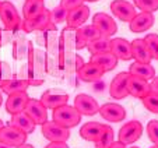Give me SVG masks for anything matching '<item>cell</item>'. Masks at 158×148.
<instances>
[{
  "instance_id": "cell-34",
  "label": "cell",
  "mask_w": 158,
  "mask_h": 148,
  "mask_svg": "<svg viewBox=\"0 0 158 148\" xmlns=\"http://www.w3.org/2000/svg\"><path fill=\"white\" fill-rule=\"evenodd\" d=\"M11 77V67L7 62H3L0 60V88L7 83Z\"/></svg>"
},
{
  "instance_id": "cell-13",
  "label": "cell",
  "mask_w": 158,
  "mask_h": 148,
  "mask_svg": "<svg viewBox=\"0 0 158 148\" xmlns=\"http://www.w3.org/2000/svg\"><path fill=\"white\" fill-rule=\"evenodd\" d=\"M129 76H130L129 71H122V73L115 76L109 85L110 97L115 98V99H125L126 97H129V91L127 87H126V81H127Z\"/></svg>"
},
{
  "instance_id": "cell-6",
  "label": "cell",
  "mask_w": 158,
  "mask_h": 148,
  "mask_svg": "<svg viewBox=\"0 0 158 148\" xmlns=\"http://www.w3.org/2000/svg\"><path fill=\"white\" fill-rule=\"evenodd\" d=\"M27 136L28 134L23 133V131L18 130V129L13 127V126H10V125H6L0 130V142H4V144L15 148V147H20V145L25 144Z\"/></svg>"
},
{
  "instance_id": "cell-8",
  "label": "cell",
  "mask_w": 158,
  "mask_h": 148,
  "mask_svg": "<svg viewBox=\"0 0 158 148\" xmlns=\"http://www.w3.org/2000/svg\"><path fill=\"white\" fill-rule=\"evenodd\" d=\"M74 108L80 112L81 116H94L99 113L98 102L88 94H78L74 98Z\"/></svg>"
},
{
  "instance_id": "cell-25",
  "label": "cell",
  "mask_w": 158,
  "mask_h": 148,
  "mask_svg": "<svg viewBox=\"0 0 158 148\" xmlns=\"http://www.w3.org/2000/svg\"><path fill=\"white\" fill-rule=\"evenodd\" d=\"M91 63L98 64L105 73L112 71L114 68H116L118 66V57L115 56L112 52H104V53H97V55H91Z\"/></svg>"
},
{
  "instance_id": "cell-9",
  "label": "cell",
  "mask_w": 158,
  "mask_h": 148,
  "mask_svg": "<svg viewBox=\"0 0 158 148\" xmlns=\"http://www.w3.org/2000/svg\"><path fill=\"white\" fill-rule=\"evenodd\" d=\"M110 10H112V14L123 23H130L134 15L137 14L134 4L129 3L126 0H114L110 3Z\"/></svg>"
},
{
  "instance_id": "cell-31",
  "label": "cell",
  "mask_w": 158,
  "mask_h": 148,
  "mask_svg": "<svg viewBox=\"0 0 158 148\" xmlns=\"http://www.w3.org/2000/svg\"><path fill=\"white\" fill-rule=\"evenodd\" d=\"M143 41L146 43V46L148 47L151 57L158 60V34H148V35H146V38Z\"/></svg>"
},
{
  "instance_id": "cell-18",
  "label": "cell",
  "mask_w": 158,
  "mask_h": 148,
  "mask_svg": "<svg viewBox=\"0 0 158 148\" xmlns=\"http://www.w3.org/2000/svg\"><path fill=\"white\" fill-rule=\"evenodd\" d=\"M78 78L84 83H97L102 78V76L105 74V71L99 67L95 63H84L83 67H80L77 70Z\"/></svg>"
},
{
  "instance_id": "cell-14",
  "label": "cell",
  "mask_w": 158,
  "mask_h": 148,
  "mask_svg": "<svg viewBox=\"0 0 158 148\" xmlns=\"http://www.w3.org/2000/svg\"><path fill=\"white\" fill-rule=\"evenodd\" d=\"M108 125H102L99 121H88L85 125L81 126L80 129V137L85 141L97 142L102 137L104 131L106 130Z\"/></svg>"
},
{
  "instance_id": "cell-15",
  "label": "cell",
  "mask_w": 158,
  "mask_h": 148,
  "mask_svg": "<svg viewBox=\"0 0 158 148\" xmlns=\"http://www.w3.org/2000/svg\"><path fill=\"white\" fill-rule=\"evenodd\" d=\"M88 18H89V7L85 6V4H81V6L67 11L66 23H67L69 28H80L81 25H84V23Z\"/></svg>"
},
{
  "instance_id": "cell-45",
  "label": "cell",
  "mask_w": 158,
  "mask_h": 148,
  "mask_svg": "<svg viewBox=\"0 0 158 148\" xmlns=\"http://www.w3.org/2000/svg\"><path fill=\"white\" fill-rule=\"evenodd\" d=\"M2 104H3V92L0 89V106H2Z\"/></svg>"
},
{
  "instance_id": "cell-1",
  "label": "cell",
  "mask_w": 158,
  "mask_h": 148,
  "mask_svg": "<svg viewBox=\"0 0 158 148\" xmlns=\"http://www.w3.org/2000/svg\"><path fill=\"white\" fill-rule=\"evenodd\" d=\"M0 20L6 30L13 31L14 34L23 31V18L18 14L17 7L9 0L0 2Z\"/></svg>"
},
{
  "instance_id": "cell-26",
  "label": "cell",
  "mask_w": 158,
  "mask_h": 148,
  "mask_svg": "<svg viewBox=\"0 0 158 148\" xmlns=\"http://www.w3.org/2000/svg\"><path fill=\"white\" fill-rule=\"evenodd\" d=\"M131 55H133L134 62H141V63H150L152 60L151 55H150L148 47L146 46L143 39L137 38L131 42Z\"/></svg>"
},
{
  "instance_id": "cell-32",
  "label": "cell",
  "mask_w": 158,
  "mask_h": 148,
  "mask_svg": "<svg viewBox=\"0 0 158 148\" xmlns=\"http://www.w3.org/2000/svg\"><path fill=\"white\" fill-rule=\"evenodd\" d=\"M134 7L143 13H154L158 10V0H133Z\"/></svg>"
},
{
  "instance_id": "cell-17",
  "label": "cell",
  "mask_w": 158,
  "mask_h": 148,
  "mask_svg": "<svg viewBox=\"0 0 158 148\" xmlns=\"http://www.w3.org/2000/svg\"><path fill=\"white\" fill-rule=\"evenodd\" d=\"M110 52L118 57V60H129L133 59L131 55V42L125 38H114L110 39Z\"/></svg>"
},
{
  "instance_id": "cell-5",
  "label": "cell",
  "mask_w": 158,
  "mask_h": 148,
  "mask_svg": "<svg viewBox=\"0 0 158 148\" xmlns=\"http://www.w3.org/2000/svg\"><path fill=\"white\" fill-rule=\"evenodd\" d=\"M42 136L49 141H63L70 138V129H64L53 120H48L42 125Z\"/></svg>"
},
{
  "instance_id": "cell-33",
  "label": "cell",
  "mask_w": 158,
  "mask_h": 148,
  "mask_svg": "<svg viewBox=\"0 0 158 148\" xmlns=\"http://www.w3.org/2000/svg\"><path fill=\"white\" fill-rule=\"evenodd\" d=\"M141 101H143V105L147 110L158 115V95L157 94L150 92V94L147 95V97H144Z\"/></svg>"
},
{
  "instance_id": "cell-43",
  "label": "cell",
  "mask_w": 158,
  "mask_h": 148,
  "mask_svg": "<svg viewBox=\"0 0 158 148\" xmlns=\"http://www.w3.org/2000/svg\"><path fill=\"white\" fill-rule=\"evenodd\" d=\"M15 148H34V145H31V144H23V145H20V147H15Z\"/></svg>"
},
{
  "instance_id": "cell-27",
  "label": "cell",
  "mask_w": 158,
  "mask_h": 148,
  "mask_svg": "<svg viewBox=\"0 0 158 148\" xmlns=\"http://www.w3.org/2000/svg\"><path fill=\"white\" fill-rule=\"evenodd\" d=\"M45 2L44 0H25L23 6V17L24 20H31L36 15L42 14L45 11Z\"/></svg>"
},
{
  "instance_id": "cell-38",
  "label": "cell",
  "mask_w": 158,
  "mask_h": 148,
  "mask_svg": "<svg viewBox=\"0 0 158 148\" xmlns=\"http://www.w3.org/2000/svg\"><path fill=\"white\" fill-rule=\"evenodd\" d=\"M84 2H85V0H60V6H62L64 10L70 11V10L84 4Z\"/></svg>"
},
{
  "instance_id": "cell-23",
  "label": "cell",
  "mask_w": 158,
  "mask_h": 148,
  "mask_svg": "<svg viewBox=\"0 0 158 148\" xmlns=\"http://www.w3.org/2000/svg\"><path fill=\"white\" fill-rule=\"evenodd\" d=\"M129 74L133 77L141 78V80H152L155 77V68L151 66V63H141L134 62L129 67Z\"/></svg>"
},
{
  "instance_id": "cell-47",
  "label": "cell",
  "mask_w": 158,
  "mask_h": 148,
  "mask_svg": "<svg viewBox=\"0 0 158 148\" xmlns=\"http://www.w3.org/2000/svg\"><path fill=\"white\" fill-rule=\"evenodd\" d=\"M85 2H98V0H85Z\"/></svg>"
},
{
  "instance_id": "cell-4",
  "label": "cell",
  "mask_w": 158,
  "mask_h": 148,
  "mask_svg": "<svg viewBox=\"0 0 158 148\" xmlns=\"http://www.w3.org/2000/svg\"><path fill=\"white\" fill-rule=\"evenodd\" d=\"M39 101L42 102V105L46 109H55V108H59L62 105L69 104V95L62 88H51V89H46L42 94Z\"/></svg>"
},
{
  "instance_id": "cell-35",
  "label": "cell",
  "mask_w": 158,
  "mask_h": 148,
  "mask_svg": "<svg viewBox=\"0 0 158 148\" xmlns=\"http://www.w3.org/2000/svg\"><path fill=\"white\" fill-rule=\"evenodd\" d=\"M66 15H67V10H64L60 4L57 7H55L53 10H51V18H52V23H53L55 25L66 21Z\"/></svg>"
},
{
  "instance_id": "cell-19",
  "label": "cell",
  "mask_w": 158,
  "mask_h": 148,
  "mask_svg": "<svg viewBox=\"0 0 158 148\" xmlns=\"http://www.w3.org/2000/svg\"><path fill=\"white\" fill-rule=\"evenodd\" d=\"M11 43H13V57L15 60H23L25 57H28L31 49H32V45L23 35V31L15 34Z\"/></svg>"
},
{
  "instance_id": "cell-36",
  "label": "cell",
  "mask_w": 158,
  "mask_h": 148,
  "mask_svg": "<svg viewBox=\"0 0 158 148\" xmlns=\"http://www.w3.org/2000/svg\"><path fill=\"white\" fill-rule=\"evenodd\" d=\"M147 134L150 141L154 145H158V120H150L147 125Z\"/></svg>"
},
{
  "instance_id": "cell-20",
  "label": "cell",
  "mask_w": 158,
  "mask_h": 148,
  "mask_svg": "<svg viewBox=\"0 0 158 148\" xmlns=\"http://www.w3.org/2000/svg\"><path fill=\"white\" fill-rule=\"evenodd\" d=\"M30 97L27 92H17V94L9 95L6 101V110L10 115H17V113L24 112L25 106H27Z\"/></svg>"
},
{
  "instance_id": "cell-48",
  "label": "cell",
  "mask_w": 158,
  "mask_h": 148,
  "mask_svg": "<svg viewBox=\"0 0 158 148\" xmlns=\"http://www.w3.org/2000/svg\"><path fill=\"white\" fill-rule=\"evenodd\" d=\"M150 148H158V145H152V147H150Z\"/></svg>"
},
{
  "instance_id": "cell-21",
  "label": "cell",
  "mask_w": 158,
  "mask_h": 148,
  "mask_svg": "<svg viewBox=\"0 0 158 148\" xmlns=\"http://www.w3.org/2000/svg\"><path fill=\"white\" fill-rule=\"evenodd\" d=\"M99 113L104 119H106L108 121H122L126 117V109L119 104H112V102H108L104 104L102 106H99Z\"/></svg>"
},
{
  "instance_id": "cell-2",
  "label": "cell",
  "mask_w": 158,
  "mask_h": 148,
  "mask_svg": "<svg viewBox=\"0 0 158 148\" xmlns=\"http://www.w3.org/2000/svg\"><path fill=\"white\" fill-rule=\"evenodd\" d=\"M52 119L55 123L60 125L64 129H73L81 121V115L74 106H70L69 104L62 105L59 108H55L52 113Z\"/></svg>"
},
{
  "instance_id": "cell-10",
  "label": "cell",
  "mask_w": 158,
  "mask_h": 148,
  "mask_svg": "<svg viewBox=\"0 0 158 148\" xmlns=\"http://www.w3.org/2000/svg\"><path fill=\"white\" fill-rule=\"evenodd\" d=\"M24 112L32 119V121L36 126H42L44 123L48 121V109H46V108L42 105V102L38 101V99L30 98V101H28Z\"/></svg>"
},
{
  "instance_id": "cell-11",
  "label": "cell",
  "mask_w": 158,
  "mask_h": 148,
  "mask_svg": "<svg viewBox=\"0 0 158 148\" xmlns=\"http://www.w3.org/2000/svg\"><path fill=\"white\" fill-rule=\"evenodd\" d=\"M99 36H101V32L95 25H93V24L81 25L80 28H77V32H76V49L81 51V49L87 47V45L91 41L99 38Z\"/></svg>"
},
{
  "instance_id": "cell-41",
  "label": "cell",
  "mask_w": 158,
  "mask_h": 148,
  "mask_svg": "<svg viewBox=\"0 0 158 148\" xmlns=\"http://www.w3.org/2000/svg\"><path fill=\"white\" fill-rule=\"evenodd\" d=\"M83 64H84L83 57L78 56V55H77V56H76V67H77V70H78L80 67H83Z\"/></svg>"
},
{
  "instance_id": "cell-3",
  "label": "cell",
  "mask_w": 158,
  "mask_h": 148,
  "mask_svg": "<svg viewBox=\"0 0 158 148\" xmlns=\"http://www.w3.org/2000/svg\"><path fill=\"white\" fill-rule=\"evenodd\" d=\"M143 134V125L139 120H130L126 121L125 125L120 127L119 130V140L122 144L130 145L136 142Z\"/></svg>"
},
{
  "instance_id": "cell-40",
  "label": "cell",
  "mask_w": 158,
  "mask_h": 148,
  "mask_svg": "<svg viewBox=\"0 0 158 148\" xmlns=\"http://www.w3.org/2000/svg\"><path fill=\"white\" fill-rule=\"evenodd\" d=\"M150 89H151V92L158 95V76L152 78V81L150 83Z\"/></svg>"
},
{
  "instance_id": "cell-29",
  "label": "cell",
  "mask_w": 158,
  "mask_h": 148,
  "mask_svg": "<svg viewBox=\"0 0 158 148\" xmlns=\"http://www.w3.org/2000/svg\"><path fill=\"white\" fill-rule=\"evenodd\" d=\"M87 49L91 55L104 53V52H110V38L101 35L99 38L91 41L87 45Z\"/></svg>"
},
{
  "instance_id": "cell-24",
  "label": "cell",
  "mask_w": 158,
  "mask_h": 148,
  "mask_svg": "<svg viewBox=\"0 0 158 148\" xmlns=\"http://www.w3.org/2000/svg\"><path fill=\"white\" fill-rule=\"evenodd\" d=\"M9 125L13 126V127H15V129H18V130H21L23 133H25V134L34 133L35 126H36L35 123L32 121V119H31L25 112L13 115L11 119H10V121H9Z\"/></svg>"
},
{
  "instance_id": "cell-12",
  "label": "cell",
  "mask_w": 158,
  "mask_h": 148,
  "mask_svg": "<svg viewBox=\"0 0 158 148\" xmlns=\"http://www.w3.org/2000/svg\"><path fill=\"white\" fill-rule=\"evenodd\" d=\"M52 23L51 11L48 9H45L42 14L36 15L35 18L31 20H23V32L30 34V32H38V31L44 30Z\"/></svg>"
},
{
  "instance_id": "cell-49",
  "label": "cell",
  "mask_w": 158,
  "mask_h": 148,
  "mask_svg": "<svg viewBox=\"0 0 158 148\" xmlns=\"http://www.w3.org/2000/svg\"><path fill=\"white\" fill-rule=\"evenodd\" d=\"M130 148H139V147H130Z\"/></svg>"
},
{
  "instance_id": "cell-46",
  "label": "cell",
  "mask_w": 158,
  "mask_h": 148,
  "mask_svg": "<svg viewBox=\"0 0 158 148\" xmlns=\"http://www.w3.org/2000/svg\"><path fill=\"white\" fill-rule=\"evenodd\" d=\"M3 126H4V123H3V120L0 119V130H2V127H3Z\"/></svg>"
},
{
  "instance_id": "cell-44",
  "label": "cell",
  "mask_w": 158,
  "mask_h": 148,
  "mask_svg": "<svg viewBox=\"0 0 158 148\" xmlns=\"http://www.w3.org/2000/svg\"><path fill=\"white\" fill-rule=\"evenodd\" d=\"M0 148H13V147H10V145L4 144V142H0Z\"/></svg>"
},
{
  "instance_id": "cell-30",
  "label": "cell",
  "mask_w": 158,
  "mask_h": 148,
  "mask_svg": "<svg viewBox=\"0 0 158 148\" xmlns=\"http://www.w3.org/2000/svg\"><path fill=\"white\" fill-rule=\"evenodd\" d=\"M114 137H115L114 129L110 127V126H106V130L104 131L102 137L95 142V148H109L112 145V142L115 141Z\"/></svg>"
},
{
  "instance_id": "cell-39",
  "label": "cell",
  "mask_w": 158,
  "mask_h": 148,
  "mask_svg": "<svg viewBox=\"0 0 158 148\" xmlns=\"http://www.w3.org/2000/svg\"><path fill=\"white\" fill-rule=\"evenodd\" d=\"M45 148H69V145L63 141H51Z\"/></svg>"
},
{
  "instance_id": "cell-37",
  "label": "cell",
  "mask_w": 158,
  "mask_h": 148,
  "mask_svg": "<svg viewBox=\"0 0 158 148\" xmlns=\"http://www.w3.org/2000/svg\"><path fill=\"white\" fill-rule=\"evenodd\" d=\"M15 34L10 30H6V28H0V47L9 45L10 42H13V38H14Z\"/></svg>"
},
{
  "instance_id": "cell-22",
  "label": "cell",
  "mask_w": 158,
  "mask_h": 148,
  "mask_svg": "<svg viewBox=\"0 0 158 148\" xmlns=\"http://www.w3.org/2000/svg\"><path fill=\"white\" fill-rule=\"evenodd\" d=\"M155 18L152 13H137L134 15V18L129 23V28L131 32H144V31L150 30L154 25Z\"/></svg>"
},
{
  "instance_id": "cell-7",
  "label": "cell",
  "mask_w": 158,
  "mask_h": 148,
  "mask_svg": "<svg viewBox=\"0 0 158 148\" xmlns=\"http://www.w3.org/2000/svg\"><path fill=\"white\" fill-rule=\"evenodd\" d=\"M93 25H95L98 28L101 35L108 36V38H110L112 35H115L118 32L116 21L109 14H106V13H97V14H94Z\"/></svg>"
},
{
  "instance_id": "cell-42",
  "label": "cell",
  "mask_w": 158,
  "mask_h": 148,
  "mask_svg": "<svg viewBox=\"0 0 158 148\" xmlns=\"http://www.w3.org/2000/svg\"><path fill=\"white\" fill-rule=\"evenodd\" d=\"M109 148H126V145L122 144L120 141H114V142H112V145H110Z\"/></svg>"
},
{
  "instance_id": "cell-28",
  "label": "cell",
  "mask_w": 158,
  "mask_h": 148,
  "mask_svg": "<svg viewBox=\"0 0 158 148\" xmlns=\"http://www.w3.org/2000/svg\"><path fill=\"white\" fill-rule=\"evenodd\" d=\"M28 87H30V84H28L27 80H24V78H10L9 81H7L6 84H4L3 87H2V92L6 95H11V94H17V92H27Z\"/></svg>"
},
{
  "instance_id": "cell-16",
  "label": "cell",
  "mask_w": 158,
  "mask_h": 148,
  "mask_svg": "<svg viewBox=\"0 0 158 148\" xmlns=\"http://www.w3.org/2000/svg\"><path fill=\"white\" fill-rule=\"evenodd\" d=\"M126 87H127L129 95L134 98H139V99H143L144 97L151 92L150 89V83L146 80H141V78L133 77V76H129L127 81H126Z\"/></svg>"
}]
</instances>
